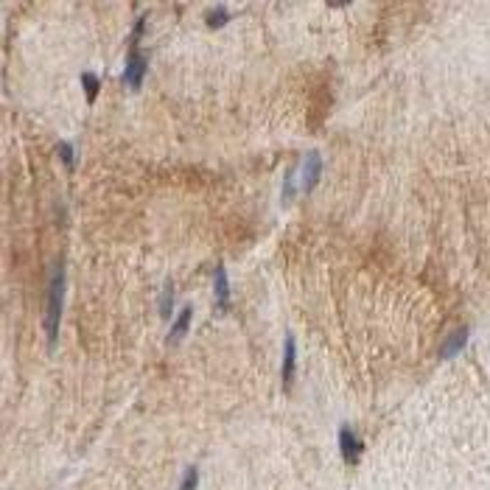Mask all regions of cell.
<instances>
[{
    "mask_svg": "<svg viewBox=\"0 0 490 490\" xmlns=\"http://www.w3.org/2000/svg\"><path fill=\"white\" fill-rule=\"evenodd\" d=\"M62 303H65V269L56 266L51 275V289H48V314H45V330L48 342H56L59 333V320H62Z\"/></svg>",
    "mask_w": 490,
    "mask_h": 490,
    "instance_id": "6da1fadb",
    "label": "cell"
},
{
    "mask_svg": "<svg viewBox=\"0 0 490 490\" xmlns=\"http://www.w3.org/2000/svg\"><path fill=\"white\" fill-rule=\"evenodd\" d=\"M146 71H149V56L143 54V51H132L129 54V59H126V71H124V82L129 84L132 90H138L141 84H143V76H146Z\"/></svg>",
    "mask_w": 490,
    "mask_h": 490,
    "instance_id": "7a4b0ae2",
    "label": "cell"
},
{
    "mask_svg": "<svg viewBox=\"0 0 490 490\" xmlns=\"http://www.w3.org/2000/svg\"><path fill=\"white\" fill-rule=\"evenodd\" d=\"M339 448H342V460L347 465H356L359 462V457H361V440H359V434L350 426H342V431H339Z\"/></svg>",
    "mask_w": 490,
    "mask_h": 490,
    "instance_id": "3957f363",
    "label": "cell"
},
{
    "mask_svg": "<svg viewBox=\"0 0 490 490\" xmlns=\"http://www.w3.org/2000/svg\"><path fill=\"white\" fill-rule=\"evenodd\" d=\"M320 177H323V157H320V152H309L306 163H303V191L311 193L317 188Z\"/></svg>",
    "mask_w": 490,
    "mask_h": 490,
    "instance_id": "277c9868",
    "label": "cell"
},
{
    "mask_svg": "<svg viewBox=\"0 0 490 490\" xmlns=\"http://www.w3.org/2000/svg\"><path fill=\"white\" fill-rule=\"evenodd\" d=\"M294 367H297V347H294V336H286V347H283V367H280L283 387H292V381H294Z\"/></svg>",
    "mask_w": 490,
    "mask_h": 490,
    "instance_id": "5b68a950",
    "label": "cell"
},
{
    "mask_svg": "<svg viewBox=\"0 0 490 490\" xmlns=\"http://www.w3.org/2000/svg\"><path fill=\"white\" fill-rule=\"evenodd\" d=\"M216 306L222 311H227V306H230V283H227L225 266H216Z\"/></svg>",
    "mask_w": 490,
    "mask_h": 490,
    "instance_id": "8992f818",
    "label": "cell"
},
{
    "mask_svg": "<svg viewBox=\"0 0 490 490\" xmlns=\"http://www.w3.org/2000/svg\"><path fill=\"white\" fill-rule=\"evenodd\" d=\"M465 342H468V328H457V330L446 339V345H443V356H446V359L457 356V353L465 347Z\"/></svg>",
    "mask_w": 490,
    "mask_h": 490,
    "instance_id": "52a82bcc",
    "label": "cell"
},
{
    "mask_svg": "<svg viewBox=\"0 0 490 490\" xmlns=\"http://www.w3.org/2000/svg\"><path fill=\"white\" fill-rule=\"evenodd\" d=\"M191 317H193V309L191 306H185L182 311H179V317H177V323L171 328V333H168V342L174 345V342H179L185 333H188V328H191Z\"/></svg>",
    "mask_w": 490,
    "mask_h": 490,
    "instance_id": "ba28073f",
    "label": "cell"
},
{
    "mask_svg": "<svg viewBox=\"0 0 490 490\" xmlns=\"http://www.w3.org/2000/svg\"><path fill=\"white\" fill-rule=\"evenodd\" d=\"M82 87H84V92H87V101L92 104V101L98 98V90H101L98 76H95V73H82Z\"/></svg>",
    "mask_w": 490,
    "mask_h": 490,
    "instance_id": "9c48e42d",
    "label": "cell"
},
{
    "mask_svg": "<svg viewBox=\"0 0 490 490\" xmlns=\"http://www.w3.org/2000/svg\"><path fill=\"white\" fill-rule=\"evenodd\" d=\"M227 20H230V11H227L225 6H219V8H210V11H208V25H210V28L225 25Z\"/></svg>",
    "mask_w": 490,
    "mask_h": 490,
    "instance_id": "30bf717a",
    "label": "cell"
},
{
    "mask_svg": "<svg viewBox=\"0 0 490 490\" xmlns=\"http://www.w3.org/2000/svg\"><path fill=\"white\" fill-rule=\"evenodd\" d=\"M196 485H199V471H196V468H188L179 490H196Z\"/></svg>",
    "mask_w": 490,
    "mask_h": 490,
    "instance_id": "8fae6325",
    "label": "cell"
},
{
    "mask_svg": "<svg viewBox=\"0 0 490 490\" xmlns=\"http://www.w3.org/2000/svg\"><path fill=\"white\" fill-rule=\"evenodd\" d=\"M56 152H59V157L65 160V165H68V168L73 165V146H71V143H59V146H56Z\"/></svg>",
    "mask_w": 490,
    "mask_h": 490,
    "instance_id": "7c38bea8",
    "label": "cell"
},
{
    "mask_svg": "<svg viewBox=\"0 0 490 490\" xmlns=\"http://www.w3.org/2000/svg\"><path fill=\"white\" fill-rule=\"evenodd\" d=\"M171 300H174V289L168 286V289H165V294H163V300H160V314H163V317H168V314H171Z\"/></svg>",
    "mask_w": 490,
    "mask_h": 490,
    "instance_id": "4fadbf2b",
    "label": "cell"
}]
</instances>
